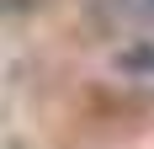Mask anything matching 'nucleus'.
Instances as JSON below:
<instances>
[{"instance_id": "obj_1", "label": "nucleus", "mask_w": 154, "mask_h": 149, "mask_svg": "<svg viewBox=\"0 0 154 149\" xmlns=\"http://www.w3.org/2000/svg\"><path fill=\"white\" fill-rule=\"evenodd\" d=\"M16 5H21V0H0V16H5V11H16Z\"/></svg>"}]
</instances>
